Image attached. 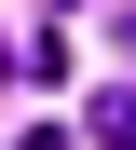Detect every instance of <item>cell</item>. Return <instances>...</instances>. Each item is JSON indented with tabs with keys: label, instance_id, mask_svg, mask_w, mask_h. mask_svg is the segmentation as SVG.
Segmentation results:
<instances>
[{
	"label": "cell",
	"instance_id": "6da1fadb",
	"mask_svg": "<svg viewBox=\"0 0 136 150\" xmlns=\"http://www.w3.org/2000/svg\"><path fill=\"white\" fill-rule=\"evenodd\" d=\"M82 123H95L109 150H136V96H123V82H109V96H95V109H82Z\"/></svg>",
	"mask_w": 136,
	"mask_h": 150
},
{
	"label": "cell",
	"instance_id": "7a4b0ae2",
	"mask_svg": "<svg viewBox=\"0 0 136 150\" xmlns=\"http://www.w3.org/2000/svg\"><path fill=\"white\" fill-rule=\"evenodd\" d=\"M123 55H136V0H123Z\"/></svg>",
	"mask_w": 136,
	"mask_h": 150
},
{
	"label": "cell",
	"instance_id": "3957f363",
	"mask_svg": "<svg viewBox=\"0 0 136 150\" xmlns=\"http://www.w3.org/2000/svg\"><path fill=\"white\" fill-rule=\"evenodd\" d=\"M54 14H68V0H54Z\"/></svg>",
	"mask_w": 136,
	"mask_h": 150
}]
</instances>
